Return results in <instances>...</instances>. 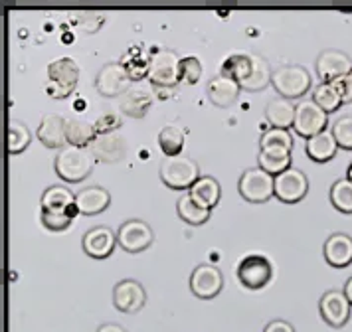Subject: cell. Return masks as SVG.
I'll use <instances>...</instances> for the list:
<instances>
[{"instance_id": "cell-1", "label": "cell", "mask_w": 352, "mask_h": 332, "mask_svg": "<svg viewBox=\"0 0 352 332\" xmlns=\"http://www.w3.org/2000/svg\"><path fill=\"white\" fill-rule=\"evenodd\" d=\"M97 158L89 146L67 144L54 158V170L65 182H81L96 168Z\"/></svg>"}, {"instance_id": "cell-2", "label": "cell", "mask_w": 352, "mask_h": 332, "mask_svg": "<svg viewBox=\"0 0 352 332\" xmlns=\"http://www.w3.org/2000/svg\"><path fill=\"white\" fill-rule=\"evenodd\" d=\"M159 174L160 180L173 190H190L194 182L202 176L200 164L186 155L162 158Z\"/></svg>"}, {"instance_id": "cell-3", "label": "cell", "mask_w": 352, "mask_h": 332, "mask_svg": "<svg viewBox=\"0 0 352 332\" xmlns=\"http://www.w3.org/2000/svg\"><path fill=\"white\" fill-rule=\"evenodd\" d=\"M80 81V65L74 58H58L48 63V81L46 93L54 99H64L78 87Z\"/></svg>"}, {"instance_id": "cell-4", "label": "cell", "mask_w": 352, "mask_h": 332, "mask_svg": "<svg viewBox=\"0 0 352 332\" xmlns=\"http://www.w3.org/2000/svg\"><path fill=\"white\" fill-rule=\"evenodd\" d=\"M311 83H313L311 74L303 65L285 63V65H279L277 69H273L272 85L273 89L281 97L299 99V97L307 95V91L311 89Z\"/></svg>"}, {"instance_id": "cell-5", "label": "cell", "mask_w": 352, "mask_h": 332, "mask_svg": "<svg viewBox=\"0 0 352 332\" xmlns=\"http://www.w3.org/2000/svg\"><path fill=\"white\" fill-rule=\"evenodd\" d=\"M180 62L182 58L170 47H159L151 54L148 79L155 87L173 89L180 83Z\"/></svg>"}, {"instance_id": "cell-6", "label": "cell", "mask_w": 352, "mask_h": 332, "mask_svg": "<svg viewBox=\"0 0 352 332\" xmlns=\"http://www.w3.org/2000/svg\"><path fill=\"white\" fill-rule=\"evenodd\" d=\"M241 198L252 202V204H263L272 196H275V176L265 173L263 168L254 166L243 170L238 182Z\"/></svg>"}, {"instance_id": "cell-7", "label": "cell", "mask_w": 352, "mask_h": 332, "mask_svg": "<svg viewBox=\"0 0 352 332\" xmlns=\"http://www.w3.org/2000/svg\"><path fill=\"white\" fill-rule=\"evenodd\" d=\"M238 279L248 289H263L272 281L273 265L263 253H248L238 263Z\"/></svg>"}, {"instance_id": "cell-8", "label": "cell", "mask_w": 352, "mask_h": 332, "mask_svg": "<svg viewBox=\"0 0 352 332\" xmlns=\"http://www.w3.org/2000/svg\"><path fill=\"white\" fill-rule=\"evenodd\" d=\"M131 83L133 79L123 62L105 63L96 76V89L103 97H123L133 87Z\"/></svg>"}, {"instance_id": "cell-9", "label": "cell", "mask_w": 352, "mask_h": 332, "mask_svg": "<svg viewBox=\"0 0 352 332\" xmlns=\"http://www.w3.org/2000/svg\"><path fill=\"white\" fill-rule=\"evenodd\" d=\"M295 133L305 139H311L329 129V113L322 111L313 99H301L295 113Z\"/></svg>"}, {"instance_id": "cell-10", "label": "cell", "mask_w": 352, "mask_h": 332, "mask_svg": "<svg viewBox=\"0 0 352 332\" xmlns=\"http://www.w3.org/2000/svg\"><path fill=\"white\" fill-rule=\"evenodd\" d=\"M155 241V232L144 220L131 218L125 220L117 230V243L127 253L144 252Z\"/></svg>"}, {"instance_id": "cell-11", "label": "cell", "mask_w": 352, "mask_h": 332, "mask_svg": "<svg viewBox=\"0 0 352 332\" xmlns=\"http://www.w3.org/2000/svg\"><path fill=\"white\" fill-rule=\"evenodd\" d=\"M319 311L322 320L327 324H331L333 329H340L351 320L352 305L346 299L344 291L338 289H329L327 293H322L319 300Z\"/></svg>"}, {"instance_id": "cell-12", "label": "cell", "mask_w": 352, "mask_h": 332, "mask_svg": "<svg viewBox=\"0 0 352 332\" xmlns=\"http://www.w3.org/2000/svg\"><path fill=\"white\" fill-rule=\"evenodd\" d=\"M309 192V178L301 168L291 166L285 173L275 176V198L285 204H295L303 200Z\"/></svg>"}, {"instance_id": "cell-13", "label": "cell", "mask_w": 352, "mask_h": 332, "mask_svg": "<svg viewBox=\"0 0 352 332\" xmlns=\"http://www.w3.org/2000/svg\"><path fill=\"white\" fill-rule=\"evenodd\" d=\"M224 287L222 271L212 263H200L190 273V291L198 299H214Z\"/></svg>"}, {"instance_id": "cell-14", "label": "cell", "mask_w": 352, "mask_h": 332, "mask_svg": "<svg viewBox=\"0 0 352 332\" xmlns=\"http://www.w3.org/2000/svg\"><path fill=\"white\" fill-rule=\"evenodd\" d=\"M146 302V291L141 281L137 279H123L113 289V305L117 311L133 315L141 311Z\"/></svg>"}, {"instance_id": "cell-15", "label": "cell", "mask_w": 352, "mask_h": 332, "mask_svg": "<svg viewBox=\"0 0 352 332\" xmlns=\"http://www.w3.org/2000/svg\"><path fill=\"white\" fill-rule=\"evenodd\" d=\"M317 74L322 81H333L336 78H344L352 71V58L342 49H322L315 62Z\"/></svg>"}, {"instance_id": "cell-16", "label": "cell", "mask_w": 352, "mask_h": 332, "mask_svg": "<svg viewBox=\"0 0 352 332\" xmlns=\"http://www.w3.org/2000/svg\"><path fill=\"white\" fill-rule=\"evenodd\" d=\"M83 252L94 259H105L109 257L117 245V232H113L107 225H96L87 230L81 239Z\"/></svg>"}, {"instance_id": "cell-17", "label": "cell", "mask_w": 352, "mask_h": 332, "mask_svg": "<svg viewBox=\"0 0 352 332\" xmlns=\"http://www.w3.org/2000/svg\"><path fill=\"white\" fill-rule=\"evenodd\" d=\"M322 255L329 265L336 269L346 267L352 263V237L344 232H335L324 239Z\"/></svg>"}, {"instance_id": "cell-18", "label": "cell", "mask_w": 352, "mask_h": 332, "mask_svg": "<svg viewBox=\"0 0 352 332\" xmlns=\"http://www.w3.org/2000/svg\"><path fill=\"white\" fill-rule=\"evenodd\" d=\"M91 153L97 160H103V162H117L125 157L127 153V142L125 137L115 131V133H107V135H97L94 142L89 144Z\"/></svg>"}, {"instance_id": "cell-19", "label": "cell", "mask_w": 352, "mask_h": 332, "mask_svg": "<svg viewBox=\"0 0 352 332\" xmlns=\"http://www.w3.org/2000/svg\"><path fill=\"white\" fill-rule=\"evenodd\" d=\"M67 119L58 115V113H48L42 117L40 126H38V139L48 148H64L67 146V135H65Z\"/></svg>"}, {"instance_id": "cell-20", "label": "cell", "mask_w": 352, "mask_h": 332, "mask_svg": "<svg viewBox=\"0 0 352 332\" xmlns=\"http://www.w3.org/2000/svg\"><path fill=\"white\" fill-rule=\"evenodd\" d=\"M295 113H297V105L293 103V99L287 97H272L265 105V119L270 126L275 129H291L295 125Z\"/></svg>"}, {"instance_id": "cell-21", "label": "cell", "mask_w": 352, "mask_h": 332, "mask_svg": "<svg viewBox=\"0 0 352 332\" xmlns=\"http://www.w3.org/2000/svg\"><path fill=\"white\" fill-rule=\"evenodd\" d=\"M109 204H111V194L109 190L101 186H85L76 194V206L80 214L85 216H97L103 210H107Z\"/></svg>"}, {"instance_id": "cell-22", "label": "cell", "mask_w": 352, "mask_h": 332, "mask_svg": "<svg viewBox=\"0 0 352 332\" xmlns=\"http://www.w3.org/2000/svg\"><path fill=\"white\" fill-rule=\"evenodd\" d=\"M206 91H208L210 101L214 105L230 107L232 103H236V99H238V95L241 91V85L236 79H230L222 76V74H218V76H214V78L210 79Z\"/></svg>"}, {"instance_id": "cell-23", "label": "cell", "mask_w": 352, "mask_h": 332, "mask_svg": "<svg viewBox=\"0 0 352 332\" xmlns=\"http://www.w3.org/2000/svg\"><path fill=\"white\" fill-rule=\"evenodd\" d=\"M336 151H338V142H336L331 129L307 139V142H305V153L315 162H329L336 155Z\"/></svg>"}, {"instance_id": "cell-24", "label": "cell", "mask_w": 352, "mask_h": 332, "mask_svg": "<svg viewBox=\"0 0 352 332\" xmlns=\"http://www.w3.org/2000/svg\"><path fill=\"white\" fill-rule=\"evenodd\" d=\"M153 105V95L144 87H131L127 93L121 97L119 109L123 115L133 117V119H141L144 117Z\"/></svg>"}, {"instance_id": "cell-25", "label": "cell", "mask_w": 352, "mask_h": 332, "mask_svg": "<svg viewBox=\"0 0 352 332\" xmlns=\"http://www.w3.org/2000/svg\"><path fill=\"white\" fill-rule=\"evenodd\" d=\"M188 194L192 196L196 204L212 210L214 206H218L222 198V186L214 176H200L192 184V188L188 190Z\"/></svg>"}, {"instance_id": "cell-26", "label": "cell", "mask_w": 352, "mask_h": 332, "mask_svg": "<svg viewBox=\"0 0 352 332\" xmlns=\"http://www.w3.org/2000/svg\"><path fill=\"white\" fill-rule=\"evenodd\" d=\"M257 162H259V168H263L272 176H277V174L285 173L287 168H291V151L283 148V146L259 148Z\"/></svg>"}, {"instance_id": "cell-27", "label": "cell", "mask_w": 352, "mask_h": 332, "mask_svg": "<svg viewBox=\"0 0 352 332\" xmlns=\"http://www.w3.org/2000/svg\"><path fill=\"white\" fill-rule=\"evenodd\" d=\"M252 62H254L252 74L245 81H241L240 85L241 89H245V91H261L272 83V65L259 54H252Z\"/></svg>"}, {"instance_id": "cell-28", "label": "cell", "mask_w": 352, "mask_h": 332, "mask_svg": "<svg viewBox=\"0 0 352 332\" xmlns=\"http://www.w3.org/2000/svg\"><path fill=\"white\" fill-rule=\"evenodd\" d=\"M40 204L42 210H52V212L69 210L72 206H76V194L64 184H54L42 192Z\"/></svg>"}, {"instance_id": "cell-29", "label": "cell", "mask_w": 352, "mask_h": 332, "mask_svg": "<svg viewBox=\"0 0 352 332\" xmlns=\"http://www.w3.org/2000/svg\"><path fill=\"white\" fill-rule=\"evenodd\" d=\"M176 212H178L180 220H184L186 223H190V225H202V223H206V221L210 220V214H212V210L196 204L188 192H184V194L178 198V202H176Z\"/></svg>"}, {"instance_id": "cell-30", "label": "cell", "mask_w": 352, "mask_h": 332, "mask_svg": "<svg viewBox=\"0 0 352 332\" xmlns=\"http://www.w3.org/2000/svg\"><path fill=\"white\" fill-rule=\"evenodd\" d=\"M184 142H186V135L176 123H166L160 129L159 144L160 151L164 153V157H178V155H182Z\"/></svg>"}, {"instance_id": "cell-31", "label": "cell", "mask_w": 352, "mask_h": 332, "mask_svg": "<svg viewBox=\"0 0 352 332\" xmlns=\"http://www.w3.org/2000/svg\"><path fill=\"white\" fill-rule=\"evenodd\" d=\"M252 67H254V62H252V54H232L228 56L224 62H222V67H220V74L230 79H236L238 83L245 81L252 74Z\"/></svg>"}, {"instance_id": "cell-32", "label": "cell", "mask_w": 352, "mask_h": 332, "mask_svg": "<svg viewBox=\"0 0 352 332\" xmlns=\"http://www.w3.org/2000/svg\"><path fill=\"white\" fill-rule=\"evenodd\" d=\"M65 135H67V144L89 146L97 137L96 125L89 121H83V119H67Z\"/></svg>"}, {"instance_id": "cell-33", "label": "cell", "mask_w": 352, "mask_h": 332, "mask_svg": "<svg viewBox=\"0 0 352 332\" xmlns=\"http://www.w3.org/2000/svg\"><path fill=\"white\" fill-rule=\"evenodd\" d=\"M311 99L319 105L320 109L327 111V113H333V111H336L340 105H342V103H344V99H342L340 91L336 89L331 81H320L319 85L313 89Z\"/></svg>"}, {"instance_id": "cell-34", "label": "cell", "mask_w": 352, "mask_h": 332, "mask_svg": "<svg viewBox=\"0 0 352 332\" xmlns=\"http://www.w3.org/2000/svg\"><path fill=\"white\" fill-rule=\"evenodd\" d=\"M32 142V133L26 126V123L18 121V119H10L8 121V153L10 155H18L22 151H26Z\"/></svg>"}, {"instance_id": "cell-35", "label": "cell", "mask_w": 352, "mask_h": 332, "mask_svg": "<svg viewBox=\"0 0 352 332\" xmlns=\"http://www.w3.org/2000/svg\"><path fill=\"white\" fill-rule=\"evenodd\" d=\"M331 204L342 214H352V180L351 178H338L329 192Z\"/></svg>"}, {"instance_id": "cell-36", "label": "cell", "mask_w": 352, "mask_h": 332, "mask_svg": "<svg viewBox=\"0 0 352 332\" xmlns=\"http://www.w3.org/2000/svg\"><path fill=\"white\" fill-rule=\"evenodd\" d=\"M80 214L78 206H72L69 210H60V212H52V210H42L40 218H42V223L52 230V232H64L72 225L74 218Z\"/></svg>"}, {"instance_id": "cell-37", "label": "cell", "mask_w": 352, "mask_h": 332, "mask_svg": "<svg viewBox=\"0 0 352 332\" xmlns=\"http://www.w3.org/2000/svg\"><path fill=\"white\" fill-rule=\"evenodd\" d=\"M267 146H283V148H293V137L287 129H275L267 126L263 129L261 137H259V148H267Z\"/></svg>"}, {"instance_id": "cell-38", "label": "cell", "mask_w": 352, "mask_h": 332, "mask_svg": "<svg viewBox=\"0 0 352 332\" xmlns=\"http://www.w3.org/2000/svg\"><path fill=\"white\" fill-rule=\"evenodd\" d=\"M333 135H335L338 148H346L352 151V115H344L340 119H336L335 125L331 126Z\"/></svg>"}, {"instance_id": "cell-39", "label": "cell", "mask_w": 352, "mask_h": 332, "mask_svg": "<svg viewBox=\"0 0 352 332\" xmlns=\"http://www.w3.org/2000/svg\"><path fill=\"white\" fill-rule=\"evenodd\" d=\"M202 76V62L196 56H186L180 62V81L196 83Z\"/></svg>"}, {"instance_id": "cell-40", "label": "cell", "mask_w": 352, "mask_h": 332, "mask_svg": "<svg viewBox=\"0 0 352 332\" xmlns=\"http://www.w3.org/2000/svg\"><path fill=\"white\" fill-rule=\"evenodd\" d=\"M76 20L87 34H94L105 24V14L103 12H94V10H89V12L85 10V12H78Z\"/></svg>"}, {"instance_id": "cell-41", "label": "cell", "mask_w": 352, "mask_h": 332, "mask_svg": "<svg viewBox=\"0 0 352 332\" xmlns=\"http://www.w3.org/2000/svg\"><path fill=\"white\" fill-rule=\"evenodd\" d=\"M96 133L97 135H107V133H115V131H119V126H121V121H119V117L117 115H103V117H99L96 123Z\"/></svg>"}, {"instance_id": "cell-42", "label": "cell", "mask_w": 352, "mask_h": 332, "mask_svg": "<svg viewBox=\"0 0 352 332\" xmlns=\"http://www.w3.org/2000/svg\"><path fill=\"white\" fill-rule=\"evenodd\" d=\"M263 332H297L295 327L287 322V320H281V318H275L272 322H267V327L263 329Z\"/></svg>"}, {"instance_id": "cell-43", "label": "cell", "mask_w": 352, "mask_h": 332, "mask_svg": "<svg viewBox=\"0 0 352 332\" xmlns=\"http://www.w3.org/2000/svg\"><path fill=\"white\" fill-rule=\"evenodd\" d=\"M97 332H127V329L117 324V322H105L97 329Z\"/></svg>"}, {"instance_id": "cell-44", "label": "cell", "mask_w": 352, "mask_h": 332, "mask_svg": "<svg viewBox=\"0 0 352 332\" xmlns=\"http://www.w3.org/2000/svg\"><path fill=\"white\" fill-rule=\"evenodd\" d=\"M342 291H344L346 299L351 300V305H352V277H349V279H346V283H344V289H342Z\"/></svg>"}, {"instance_id": "cell-45", "label": "cell", "mask_w": 352, "mask_h": 332, "mask_svg": "<svg viewBox=\"0 0 352 332\" xmlns=\"http://www.w3.org/2000/svg\"><path fill=\"white\" fill-rule=\"evenodd\" d=\"M346 178H351V180H352V164L349 166V170H346Z\"/></svg>"}]
</instances>
